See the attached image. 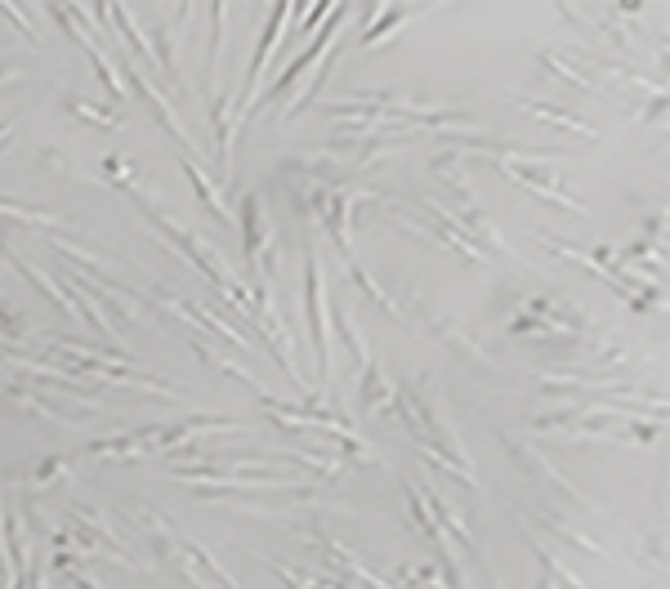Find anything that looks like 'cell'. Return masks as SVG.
<instances>
[{"mask_svg": "<svg viewBox=\"0 0 670 589\" xmlns=\"http://www.w3.org/2000/svg\"><path fill=\"white\" fill-rule=\"evenodd\" d=\"M362 407L367 411H393V380L384 375V366L371 358L367 366H362Z\"/></svg>", "mask_w": 670, "mask_h": 589, "instance_id": "8992f818", "label": "cell"}, {"mask_svg": "<svg viewBox=\"0 0 670 589\" xmlns=\"http://www.w3.org/2000/svg\"><path fill=\"white\" fill-rule=\"evenodd\" d=\"M19 483H27V487H49V483H58V478H67V461H36V465H27V469H19L14 474Z\"/></svg>", "mask_w": 670, "mask_h": 589, "instance_id": "7c38bea8", "label": "cell"}, {"mask_svg": "<svg viewBox=\"0 0 670 589\" xmlns=\"http://www.w3.org/2000/svg\"><path fill=\"white\" fill-rule=\"evenodd\" d=\"M5 135H14V125H5V121H0V139H5Z\"/></svg>", "mask_w": 670, "mask_h": 589, "instance_id": "5bb4252c", "label": "cell"}, {"mask_svg": "<svg viewBox=\"0 0 670 589\" xmlns=\"http://www.w3.org/2000/svg\"><path fill=\"white\" fill-rule=\"evenodd\" d=\"M527 116H541V121H555V125H563V129H572V135H585V139H594V125L590 121H581V116H572V112H563V107H541V103H532L527 94H518L514 99Z\"/></svg>", "mask_w": 670, "mask_h": 589, "instance_id": "9c48e42d", "label": "cell"}, {"mask_svg": "<svg viewBox=\"0 0 670 589\" xmlns=\"http://www.w3.org/2000/svg\"><path fill=\"white\" fill-rule=\"evenodd\" d=\"M345 23H349V5H335V10L326 14V23L317 27V36H309L304 54H300L295 63H287L282 77H278L273 86H268V94H259V99H255V107H264V103H282V99L295 90V81H300V77L313 68V63L331 54V45H335V36H340V27H345Z\"/></svg>", "mask_w": 670, "mask_h": 589, "instance_id": "7a4b0ae2", "label": "cell"}, {"mask_svg": "<svg viewBox=\"0 0 670 589\" xmlns=\"http://www.w3.org/2000/svg\"><path fill=\"white\" fill-rule=\"evenodd\" d=\"M412 19V10H384V14H376V27L371 32H362V49H371V45H380V41H389V36H398L402 32V23Z\"/></svg>", "mask_w": 670, "mask_h": 589, "instance_id": "8fae6325", "label": "cell"}, {"mask_svg": "<svg viewBox=\"0 0 670 589\" xmlns=\"http://www.w3.org/2000/svg\"><path fill=\"white\" fill-rule=\"evenodd\" d=\"M291 14H295L291 5H273V10H268L264 36L255 41V54H250V63H246V81H242V99H237L242 121L255 112V99H259V77L268 72V63H273V49H278V41H282V32H287V19H291Z\"/></svg>", "mask_w": 670, "mask_h": 589, "instance_id": "277c9868", "label": "cell"}, {"mask_svg": "<svg viewBox=\"0 0 670 589\" xmlns=\"http://www.w3.org/2000/svg\"><path fill=\"white\" fill-rule=\"evenodd\" d=\"M304 308H309V336H313V362L317 384H331V326H326V286H322V259L304 254Z\"/></svg>", "mask_w": 670, "mask_h": 589, "instance_id": "3957f363", "label": "cell"}, {"mask_svg": "<svg viewBox=\"0 0 670 589\" xmlns=\"http://www.w3.org/2000/svg\"><path fill=\"white\" fill-rule=\"evenodd\" d=\"M501 442L510 446V455H514V461H518V465H523V469H527L536 483H550V487H559L568 500H581V491H577V487H572V483H568V478H563V474H559L550 461H541V455H536V451H527V446H523L518 438H510V433H505ZM581 505H585V500H581Z\"/></svg>", "mask_w": 670, "mask_h": 589, "instance_id": "5b68a950", "label": "cell"}, {"mask_svg": "<svg viewBox=\"0 0 670 589\" xmlns=\"http://www.w3.org/2000/svg\"><path fill=\"white\" fill-rule=\"evenodd\" d=\"M242 254H246V273L255 286L273 282V228H268L259 192L242 196Z\"/></svg>", "mask_w": 670, "mask_h": 589, "instance_id": "6da1fadb", "label": "cell"}, {"mask_svg": "<svg viewBox=\"0 0 670 589\" xmlns=\"http://www.w3.org/2000/svg\"><path fill=\"white\" fill-rule=\"evenodd\" d=\"M179 170L188 174V183L197 188V196H201V206H206L215 219H224V224H233V215H228V206H224V196H220V188L206 179V174H201V166L188 157V152H179Z\"/></svg>", "mask_w": 670, "mask_h": 589, "instance_id": "52a82bcc", "label": "cell"}, {"mask_svg": "<svg viewBox=\"0 0 670 589\" xmlns=\"http://www.w3.org/2000/svg\"><path fill=\"white\" fill-rule=\"evenodd\" d=\"M345 264H349V277L358 282V291H367V295H371V299H376V304H380V308H384L389 317H402V308H398V304H393V299H389V295H384V291H380V286L371 282V273H367V269L358 264V259H345Z\"/></svg>", "mask_w": 670, "mask_h": 589, "instance_id": "4fadbf2b", "label": "cell"}, {"mask_svg": "<svg viewBox=\"0 0 670 589\" xmlns=\"http://www.w3.org/2000/svg\"><path fill=\"white\" fill-rule=\"evenodd\" d=\"M492 589H496V585H492Z\"/></svg>", "mask_w": 670, "mask_h": 589, "instance_id": "9a60e30c", "label": "cell"}, {"mask_svg": "<svg viewBox=\"0 0 670 589\" xmlns=\"http://www.w3.org/2000/svg\"><path fill=\"white\" fill-rule=\"evenodd\" d=\"M335 326H340V340H345V349H349V358H354V366L362 371V366L371 362V353H367V344H362V336H358V326H354V317H349V308H335Z\"/></svg>", "mask_w": 670, "mask_h": 589, "instance_id": "30bf717a", "label": "cell"}, {"mask_svg": "<svg viewBox=\"0 0 670 589\" xmlns=\"http://www.w3.org/2000/svg\"><path fill=\"white\" fill-rule=\"evenodd\" d=\"M130 86H134V90H139V94L148 99V107H153V112H157V121L166 125V135H175V139H183V125H179V116L170 112V103H166V94H161L157 86H148L139 68H130Z\"/></svg>", "mask_w": 670, "mask_h": 589, "instance_id": "ba28073f", "label": "cell"}]
</instances>
